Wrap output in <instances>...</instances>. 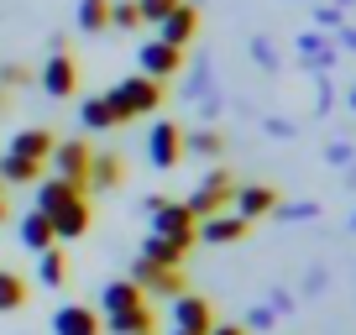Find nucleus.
<instances>
[{
	"label": "nucleus",
	"instance_id": "c85d7f7f",
	"mask_svg": "<svg viewBox=\"0 0 356 335\" xmlns=\"http://www.w3.org/2000/svg\"><path fill=\"white\" fill-rule=\"evenodd\" d=\"M173 6H178V0H136V16H142V26H157Z\"/></svg>",
	"mask_w": 356,
	"mask_h": 335
},
{
	"label": "nucleus",
	"instance_id": "f03ea898",
	"mask_svg": "<svg viewBox=\"0 0 356 335\" xmlns=\"http://www.w3.org/2000/svg\"><path fill=\"white\" fill-rule=\"evenodd\" d=\"M231 199H236V179L225 173V168H215L210 179L200 183V189L184 199V210L194 215V220H210V215H220V210H231Z\"/></svg>",
	"mask_w": 356,
	"mask_h": 335
},
{
	"label": "nucleus",
	"instance_id": "e433bc0d",
	"mask_svg": "<svg viewBox=\"0 0 356 335\" xmlns=\"http://www.w3.org/2000/svg\"><path fill=\"white\" fill-rule=\"evenodd\" d=\"M351 105H356V90H351Z\"/></svg>",
	"mask_w": 356,
	"mask_h": 335
},
{
	"label": "nucleus",
	"instance_id": "b1692460",
	"mask_svg": "<svg viewBox=\"0 0 356 335\" xmlns=\"http://www.w3.org/2000/svg\"><path fill=\"white\" fill-rule=\"evenodd\" d=\"M74 194H84V189H74V183H63V179H42L37 183V210L42 215H53L63 199H74Z\"/></svg>",
	"mask_w": 356,
	"mask_h": 335
},
{
	"label": "nucleus",
	"instance_id": "f3484780",
	"mask_svg": "<svg viewBox=\"0 0 356 335\" xmlns=\"http://www.w3.org/2000/svg\"><path fill=\"white\" fill-rule=\"evenodd\" d=\"M100 304H105V320H115V314H131V309H142V304H147V293L136 288L131 278H121V283H105Z\"/></svg>",
	"mask_w": 356,
	"mask_h": 335
},
{
	"label": "nucleus",
	"instance_id": "c756f323",
	"mask_svg": "<svg viewBox=\"0 0 356 335\" xmlns=\"http://www.w3.org/2000/svg\"><path fill=\"white\" fill-rule=\"evenodd\" d=\"M299 47H304V53H309V63H330V58H335V53H330V42H325V37H304Z\"/></svg>",
	"mask_w": 356,
	"mask_h": 335
},
{
	"label": "nucleus",
	"instance_id": "423d86ee",
	"mask_svg": "<svg viewBox=\"0 0 356 335\" xmlns=\"http://www.w3.org/2000/svg\"><path fill=\"white\" fill-rule=\"evenodd\" d=\"M42 90H47V100H68V95L79 90V63H74V53H63V47H58V53L47 58Z\"/></svg>",
	"mask_w": 356,
	"mask_h": 335
},
{
	"label": "nucleus",
	"instance_id": "a211bd4d",
	"mask_svg": "<svg viewBox=\"0 0 356 335\" xmlns=\"http://www.w3.org/2000/svg\"><path fill=\"white\" fill-rule=\"evenodd\" d=\"M126 179V163L115 152H95L89 157V179H84V189H115V183Z\"/></svg>",
	"mask_w": 356,
	"mask_h": 335
},
{
	"label": "nucleus",
	"instance_id": "cd10ccee",
	"mask_svg": "<svg viewBox=\"0 0 356 335\" xmlns=\"http://www.w3.org/2000/svg\"><path fill=\"white\" fill-rule=\"evenodd\" d=\"M142 16H136V0H111V32H136Z\"/></svg>",
	"mask_w": 356,
	"mask_h": 335
},
{
	"label": "nucleus",
	"instance_id": "aec40b11",
	"mask_svg": "<svg viewBox=\"0 0 356 335\" xmlns=\"http://www.w3.org/2000/svg\"><path fill=\"white\" fill-rule=\"evenodd\" d=\"M22 246L26 252H47V246H58V236H53V220H47L42 210H32L22 220Z\"/></svg>",
	"mask_w": 356,
	"mask_h": 335
},
{
	"label": "nucleus",
	"instance_id": "ddd939ff",
	"mask_svg": "<svg viewBox=\"0 0 356 335\" xmlns=\"http://www.w3.org/2000/svg\"><path fill=\"white\" fill-rule=\"evenodd\" d=\"M246 231H252V220H241L236 210H220V215H210V220H200V241H210V246H231V241H241Z\"/></svg>",
	"mask_w": 356,
	"mask_h": 335
},
{
	"label": "nucleus",
	"instance_id": "72a5a7b5",
	"mask_svg": "<svg viewBox=\"0 0 356 335\" xmlns=\"http://www.w3.org/2000/svg\"><path fill=\"white\" fill-rule=\"evenodd\" d=\"M341 37H346V42H351V47H356V32H341Z\"/></svg>",
	"mask_w": 356,
	"mask_h": 335
},
{
	"label": "nucleus",
	"instance_id": "4be33fe9",
	"mask_svg": "<svg viewBox=\"0 0 356 335\" xmlns=\"http://www.w3.org/2000/svg\"><path fill=\"white\" fill-rule=\"evenodd\" d=\"M37 278L47 283V288H63L68 283V257L58 252V246H47V252H37Z\"/></svg>",
	"mask_w": 356,
	"mask_h": 335
},
{
	"label": "nucleus",
	"instance_id": "6ab92c4d",
	"mask_svg": "<svg viewBox=\"0 0 356 335\" xmlns=\"http://www.w3.org/2000/svg\"><path fill=\"white\" fill-rule=\"evenodd\" d=\"M0 183H42V163L16 152H0Z\"/></svg>",
	"mask_w": 356,
	"mask_h": 335
},
{
	"label": "nucleus",
	"instance_id": "4c0bfd02",
	"mask_svg": "<svg viewBox=\"0 0 356 335\" xmlns=\"http://www.w3.org/2000/svg\"><path fill=\"white\" fill-rule=\"evenodd\" d=\"M341 6H351V0H341Z\"/></svg>",
	"mask_w": 356,
	"mask_h": 335
},
{
	"label": "nucleus",
	"instance_id": "6e6552de",
	"mask_svg": "<svg viewBox=\"0 0 356 335\" xmlns=\"http://www.w3.org/2000/svg\"><path fill=\"white\" fill-rule=\"evenodd\" d=\"M194 32H200V11H194L189 0H178L173 11L157 22V37H163L168 47H189V42H194Z\"/></svg>",
	"mask_w": 356,
	"mask_h": 335
},
{
	"label": "nucleus",
	"instance_id": "2eb2a0df",
	"mask_svg": "<svg viewBox=\"0 0 356 335\" xmlns=\"http://www.w3.org/2000/svg\"><path fill=\"white\" fill-rule=\"evenodd\" d=\"M100 314L89 309V304H63V309L53 314V335H100Z\"/></svg>",
	"mask_w": 356,
	"mask_h": 335
},
{
	"label": "nucleus",
	"instance_id": "9d476101",
	"mask_svg": "<svg viewBox=\"0 0 356 335\" xmlns=\"http://www.w3.org/2000/svg\"><path fill=\"white\" fill-rule=\"evenodd\" d=\"M147 157H152V168H178V157H184V131H178L173 121H157L152 136H147Z\"/></svg>",
	"mask_w": 356,
	"mask_h": 335
},
{
	"label": "nucleus",
	"instance_id": "393cba45",
	"mask_svg": "<svg viewBox=\"0 0 356 335\" xmlns=\"http://www.w3.org/2000/svg\"><path fill=\"white\" fill-rule=\"evenodd\" d=\"M22 304H26V278L0 268V314H16Z\"/></svg>",
	"mask_w": 356,
	"mask_h": 335
},
{
	"label": "nucleus",
	"instance_id": "0eeeda50",
	"mask_svg": "<svg viewBox=\"0 0 356 335\" xmlns=\"http://www.w3.org/2000/svg\"><path fill=\"white\" fill-rule=\"evenodd\" d=\"M173 325L184 335H210V325H215L210 299H200V293H178V299H173Z\"/></svg>",
	"mask_w": 356,
	"mask_h": 335
},
{
	"label": "nucleus",
	"instance_id": "7c9ffc66",
	"mask_svg": "<svg viewBox=\"0 0 356 335\" xmlns=\"http://www.w3.org/2000/svg\"><path fill=\"white\" fill-rule=\"evenodd\" d=\"M16 84H26V68L22 63H6V68H0V90H16Z\"/></svg>",
	"mask_w": 356,
	"mask_h": 335
},
{
	"label": "nucleus",
	"instance_id": "4468645a",
	"mask_svg": "<svg viewBox=\"0 0 356 335\" xmlns=\"http://www.w3.org/2000/svg\"><path fill=\"white\" fill-rule=\"evenodd\" d=\"M231 204H236V215H241V220H262V215L278 210V189H267V183H241Z\"/></svg>",
	"mask_w": 356,
	"mask_h": 335
},
{
	"label": "nucleus",
	"instance_id": "ea45409f",
	"mask_svg": "<svg viewBox=\"0 0 356 335\" xmlns=\"http://www.w3.org/2000/svg\"><path fill=\"white\" fill-rule=\"evenodd\" d=\"M173 335H184V330H173Z\"/></svg>",
	"mask_w": 356,
	"mask_h": 335
},
{
	"label": "nucleus",
	"instance_id": "1a4fd4ad",
	"mask_svg": "<svg viewBox=\"0 0 356 335\" xmlns=\"http://www.w3.org/2000/svg\"><path fill=\"white\" fill-rule=\"evenodd\" d=\"M47 220H53V236H58V241H79V236L89 231V199H84V194H74V199H63Z\"/></svg>",
	"mask_w": 356,
	"mask_h": 335
},
{
	"label": "nucleus",
	"instance_id": "5701e85b",
	"mask_svg": "<svg viewBox=\"0 0 356 335\" xmlns=\"http://www.w3.org/2000/svg\"><path fill=\"white\" fill-rule=\"evenodd\" d=\"M79 32H111V0H79Z\"/></svg>",
	"mask_w": 356,
	"mask_h": 335
},
{
	"label": "nucleus",
	"instance_id": "c9c22d12",
	"mask_svg": "<svg viewBox=\"0 0 356 335\" xmlns=\"http://www.w3.org/2000/svg\"><path fill=\"white\" fill-rule=\"evenodd\" d=\"M0 111H6V90H0Z\"/></svg>",
	"mask_w": 356,
	"mask_h": 335
},
{
	"label": "nucleus",
	"instance_id": "f257e3e1",
	"mask_svg": "<svg viewBox=\"0 0 356 335\" xmlns=\"http://www.w3.org/2000/svg\"><path fill=\"white\" fill-rule=\"evenodd\" d=\"M147 215H152V236H163V241H178L184 252L200 241V220H194L184 204H173V199H147Z\"/></svg>",
	"mask_w": 356,
	"mask_h": 335
},
{
	"label": "nucleus",
	"instance_id": "a878e982",
	"mask_svg": "<svg viewBox=\"0 0 356 335\" xmlns=\"http://www.w3.org/2000/svg\"><path fill=\"white\" fill-rule=\"evenodd\" d=\"M100 325H111V335H142V330H152V304H142L131 314H115V320H100Z\"/></svg>",
	"mask_w": 356,
	"mask_h": 335
},
{
	"label": "nucleus",
	"instance_id": "2f4dec72",
	"mask_svg": "<svg viewBox=\"0 0 356 335\" xmlns=\"http://www.w3.org/2000/svg\"><path fill=\"white\" fill-rule=\"evenodd\" d=\"M314 22H325V26H341V6H320V11H314Z\"/></svg>",
	"mask_w": 356,
	"mask_h": 335
},
{
	"label": "nucleus",
	"instance_id": "dca6fc26",
	"mask_svg": "<svg viewBox=\"0 0 356 335\" xmlns=\"http://www.w3.org/2000/svg\"><path fill=\"white\" fill-rule=\"evenodd\" d=\"M53 147H58V136L47 131V126H26V131H16V136H11V147H6V152L32 157V163H47V157H53Z\"/></svg>",
	"mask_w": 356,
	"mask_h": 335
},
{
	"label": "nucleus",
	"instance_id": "412c9836",
	"mask_svg": "<svg viewBox=\"0 0 356 335\" xmlns=\"http://www.w3.org/2000/svg\"><path fill=\"white\" fill-rule=\"evenodd\" d=\"M142 257L152 262V268H184V257H189V252H184L178 241H163V236H147Z\"/></svg>",
	"mask_w": 356,
	"mask_h": 335
},
{
	"label": "nucleus",
	"instance_id": "f704fd0d",
	"mask_svg": "<svg viewBox=\"0 0 356 335\" xmlns=\"http://www.w3.org/2000/svg\"><path fill=\"white\" fill-rule=\"evenodd\" d=\"M0 220H6V194H0Z\"/></svg>",
	"mask_w": 356,
	"mask_h": 335
},
{
	"label": "nucleus",
	"instance_id": "58836bf2",
	"mask_svg": "<svg viewBox=\"0 0 356 335\" xmlns=\"http://www.w3.org/2000/svg\"><path fill=\"white\" fill-rule=\"evenodd\" d=\"M142 335H152V330H142Z\"/></svg>",
	"mask_w": 356,
	"mask_h": 335
},
{
	"label": "nucleus",
	"instance_id": "39448f33",
	"mask_svg": "<svg viewBox=\"0 0 356 335\" xmlns=\"http://www.w3.org/2000/svg\"><path fill=\"white\" fill-rule=\"evenodd\" d=\"M89 142H58L53 147V168H58V179L63 183H74V189H84V179H89ZM89 194V189H84Z\"/></svg>",
	"mask_w": 356,
	"mask_h": 335
},
{
	"label": "nucleus",
	"instance_id": "bb28decb",
	"mask_svg": "<svg viewBox=\"0 0 356 335\" xmlns=\"http://www.w3.org/2000/svg\"><path fill=\"white\" fill-rule=\"evenodd\" d=\"M184 152L220 157V152H225V136H220V131H194V136H184Z\"/></svg>",
	"mask_w": 356,
	"mask_h": 335
},
{
	"label": "nucleus",
	"instance_id": "9b49d317",
	"mask_svg": "<svg viewBox=\"0 0 356 335\" xmlns=\"http://www.w3.org/2000/svg\"><path fill=\"white\" fill-rule=\"evenodd\" d=\"M79 121L89 126V131H115V126H126V111L115 105V95H89L84 105H79Z\"/></svg>",
	"mask_w": 356,
	"mask_h": 335
},
{
	"label": "nucleus",
	"instance_id": "7ed1b4c3",
	"mask_svg": "<svg viewBox=\"0 0 356 335\" xmlns=\"http://www.w3.org/2000/svg\"><path fill=\"white\" fill-rule=\"evenodd\" d=\"M111 95H115V105L126 111V121H136V115H152L157 105H163V84H157V79H147V74L121 79Z\"/></svg>",
	"mask_w": 356,
	"mask_h": 335
},
{
	"label": "nucleus",
	"instance_id": "f8f14e48",
	"mask_svg": "<svg viewBox=\"0 0 356 335\" xmlns=\"http://www.w3.org/2000/svg\"><path fill=\"white\" fill-rule=\"evenodd\" d=\"M136 58H142V74L157 79V84H163L168 74H178V68H184V47H168L163 37H152V42H147Z\"/></svg>",
	"mask_w": 356,
	"mask_h": 335
},
{
	"label": "nucleus",
	"instance_id": "20e7f679",
	"mask_svg": "<svg viewBox=\"0 0 356 335\" xmlns=\"http://www.w3.org/2000/svg\"><path fill=\"white\" fill-rule=\"evenodd\" d=\"M131 283L142 293H163V299H178V293H189V278H184V268H152V262H136L131 268Z\"/></svg>",
	"mask_w": 356,
	"mask_h": 335
},
{
	"label": "nucleus",
	"instance_id": "473e14b6",
	"mask_svg": "<svg viewBox=\"0 0 356 335\" xmlns=\"http://www.w3.org/2000/svg\"><path fill=\"white\" fill-rule=\"evenodd\" d=\"M210 335H246V325H220V320H215Z\"/></svg>",
	"mask_w": 356,
	"mask_h": 335
}]
</instances>
